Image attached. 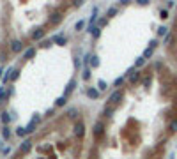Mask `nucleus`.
Segmentation results:
<instances>
[{"label": "nucleus", "instance_id": "obj_16", "mask_svg": "<svg viewBox=\"0 0 177 159\" xmlns=\"http://www.w3.org/2000/svg\"><path fill=\"white\" fill-rule=\"evenodd\" d=\"M115 14H117V9H115V7H112V9H108V13H106V16H108V18H112V16H115Z\"/></svg>", "mask_w": 177, "mask_h": 159}, {"label": "nucleus", "instance_id": "obj_17", "mask_svg": "<svg viewBox=\"0 0 177 159\" xmlns=\"http://www.w3.org/2000/svg\"><path fill=\"white\" fill-rule=\"evenodd\" d=\"M166 32H168V28H166V27H160V28H158V34H160V36H166Z\"/></svg>", "mask_w": 177, "mask_h": 159}, {"label": "nucleus", "instance_id": "obj_9", "mask_svg": "<svg viewBox=\"0 0 177 159\" xmlns=\"http://www.w3.org/2000/svg\"><path fill=\"white\" fill-rule=\"evenodd\" d=\"M43 36H44V32L41 30V28H37L34 34H32V37H34V39H43Z\"/></svg>", "mask_w": 177, "mask_h": 159}, {"label": "nucleus", "instance_id": "obj_10", "mask_svg": "<svg viewBox=\"0 0 177 159\" xmlns=\"http://www.w3.org/2000/svg\"><path fill=\"white\" fill-rule=\"evenodd\" d=\"M90 34L94 37H99V27H90Z\"/></svg>", "mask_w": 177, "mask_h": 159}, {"label": "nucleus", "instance_id": "obj_21", "mask_svg": "<svg viewBox=\"0 0 177 159\" xmlns=\"http://www.w3.org/2000/svg\"><path fill=\"white\" fill-rule=\"evenodd\" d=\"M90 64H92V67H98V66H99V60H98V57H92Z\"/></svg>", "mask_w": 177, "mask_h": 159}, {"label": "nucleus", "instance_id": "obj_24", "mask_svg": "<svg viewBox=\"0 0 177 159\" xmlns=\"http://www.w3.org/2000/svg\"><path fill=\"white\" fill-rule=\"evenodd\" d=\"M106 87H108V85L103 81V80H99V89H101V90H106Z\"/></svg>", "mask_w": 177, "mask_h": 159}, {"label": "nucleus", "instance_id": "obj_3", "mask_svg": "<svg viewBox=\"0 0 177 159\" xmlns=\"http://www.w3.org/2000/svg\"><path fill=\"white\" fill-rule=\"evenodd\" d=\"M51 41L57 42V44H60V46H64L66 42H67V39H66V37H62V36H53V37H51Z\"/></svg>", "mask_w": 177, "mask_h": 159}, {"label": "nucleus", "instance_id": "obj_12", "mask_svg": "<svg viewBox=\"0 0 177 159\" xmlns=\"http://www.w3.org/2000/svg\"><path fill=\"white\" fill-rule=\"evenodd\" d=\"M28 131H27V127H18V131H16V134L18 136H25Z\"/></svg>", "mask_w": 177, "mask_h": 159}, {"label": "nucleus", "instance_id": "obj_5", "mask_svg": "<svg viewBox=\"0 0 177 159\" xmlns=\"http://www.w3.org/2000/svg\"><path fill=\"white\" fill-rule=\"evenodd\" d=\"M30 147H32V142H30V140H25V142H23V145H22V148H20V150H22V154H27V152L30 150Z\"/></svg>", "mask_w": 177, "mask_h": 159}, {"label": "nucleus", "instance_id": "obj_19", "mask_svg": "<svg viewBox=\"0 0 177 159\" xmlns=\"http://www.w3.org/2000/svg\"><path fill=\"white\" fill-rule=\"evenodd\" d=\"M152 50H154V48H147V50L143 51V57H145V58H149V57L152 55Z\"/></svg>", "mask_w": 177, "mask_h": 159}, {"label": "nucleus", "instance_id": "obj_11", "mask_svg": "<svg viewBox=\"0 0 177 159\" xmlns=\"http://www.w3.org/2000/svg\"><path fill=\"white\" fill-rule=\"evenodd\" d=\"M87 94H89V97H98V95H99V92H98V90H94V89H89V90H87Z\"/></svg>", "mask_w": 177, "mask_h": 159}, {"label": "nucleus", "instance_id": "obj_31", "mask_svg": "<svg viewBox=\"0 0 177 159\" xmlns=\"http://www.w3.org/2000/svg\"><path fill=\"white\" fill-rule=\"evenodd\" d=\"M120 83H122V78H117V80H115V87H117V85H120Z\"/></svg>", "mask_w": 177, "mask_h": 159}, {"label": "nucleus", "instance_id": "obj_30", "mask_svg": "<svg viewBox=\"0 0 177 159\" xmlns=\"http://www.w3.org/2000/svg\"><path fill=\"white\" fill-rule=\"evenodd\" d=\"M137 2H138L140 5H147V4H149V0H137Z\"/></svg>", "mask_w": 177, "mask_h": 159}, {"label": "nucleus", "instance_id": "obj_7", "mask_svg": "<svg viewBox=\"0 0 177 159\" xmlns=\"http://www.w3.org/2000/svg\"><path fill=\"white\" fill-rule=\"evenodd\" d=\"M75 85H76V81H75V80H71V81H69V85H67V89H66V92H64V95H69V94L73 92V89H75Z\"/></svg>", "mask_w": 177, "mask_h": 159}, {"label": "nucleus", "instance_id": "obj_14", "mask_svg": "<svg viewBox=\"0 0 177 159\" xmlns=\"http://www.w3.org/2000/svg\"><path fill=\"white\" fill-rule=\"evenodd\" d=\"M9 120H11V117H9V113H7V111H4V113H2V122H4V124H7Z\"/></svg>", "mask_w": 177, "mask_h": 159}, {"label": "nucleus", "instance_id": "obj_8", "mask_svg": "<svg viewBox=\"0 0 177 159\" xmlns=\"http://www.w3.org/2000/svg\"><path fill=\"white\" fill-rule=\"evenodd\" d=\"M34 55H36V48H30V50H27V51H25L23 58H32Z\"/></svg>", "mask_w": 177, "mask_h": 159}, {"label": "nucleus", "instance_id": "obj_2", "mask_svg": "<svg viewBox=\"0 0 177 159\" xmlns=\"http://www.w3.org/2000/svg\"><path fill=\"white\" fill-rule=\"evenodd\" d=\"M75 133H76V136H83V133H85V125H83V122H78L76 125H75Z\"/></svg>", "mask_w": 177, "mask_h": 159}, {"label": "nucleus", "instance_id": "obj_26", "mask_svg": "<svg viewBox=\"0 0 177 159\" xmlns=\"http://www.w3.org/2000/svg\"><path fill=\"white\" fill-rule=\"evenodd\" d=\"M11 136V131H9V127H4V138H9Z\"/></svg>", "mask_w": 177, "mask_h": 159}, {"label": "nucleus", "instance_id": "obj_27", "mask_svg": "<svg viewBox=\"0 0 177 159\" xmlns=\"http://www.w3.org/2000/svg\"><path fill=\"white\" fill-rule=\"evenodd\" d=\"M170 131H177V120H174V122L170 124Z\"/></svg>", "mask_w": 177, "mask_h": 159}, {"label": "nucleus", "instance_id": "obj_29", "mask_svg": "<svg viewBox=\"0 0 177 159\" xmlns=\"http://www.w3.org/2000/svg\"><path fill=\"white\" fill-rule=\"evenodd\" d=\"M73 4H75V5H76V7H80V5H81V4H83V0H73Z\"/></svg>", "mask_w": 177, "mask_h": 159}, {"label": "nucleus", "instance_id": "obj_4", "mask_svg": "<svg viewBox=\"0 0 177 159\" xmlns=\"http://www.w3.org/2000/svg\"><path fill=\"white\" fill-rule=\"evenodd\" d=\"M22 48H23V44L20 41H13L11 42V50L14 51V53H18V51H22Z\"/></svg>", "mask_w": 177, "mask_h": 159}, {"label": "nucleus", "instance_id": "obj_1", "mask_svg": "<svg viewBox=\"0 0 177 159\" xmlns=\"http://www.w3.org/2000/svg\"><path fill=\"white\" fill-rule=\"evenodd\" d=\"M120 99H122V92H120V90H115V92H113V94L110 95V99H108V101L115 104V103H119Z\"/></svg>", "mask_w": 177, "mask_h": 159}, {"label": "nucleus", "instance_id": "obj_22", "mask_svg": "<svg viewBox=\"0 0 177 159\" xmlns=\"http://www.w3.org/2000/svg\"><path fill=\"white\" fill-rule=\"evenodd\" d=\"M143 64H145V57H142V58H138V60H137V67H142Z\"/></svg>", "mask_w": 177, "mask_h": 159}, {"label": "nucleus", "instance_id": "obj_28", "mask_svg": "<svg viewBox=\"0 0 177 159\" xmlns=\"http://www.w3.org/2000/svg\"><path fill=\"white\" fill-rule=\"evenodd\" d=\"M83 25H85L83 21H78V23H76V30H81V28H83Z\"/></svg>", "mask_w": 177, "mask_h": 159}, {"label": "nucleus", "instance_id": "obj_13", "mask_svg": "<svg viewBox=\"0 0 177 159\" xmlns=\"http://www.w3.org/2000/svg\"><path fill=\"white\" fill-rule=\"evenodd\" d=\"M50 21H51V23H59V21H60V14H59V13H55L53 16L50 18Z\"/></svg>", "mask_w": 177, "mask_h": 159}, {"label": "nucleus", "instance_id": "obj_18", "mask_svg": "<svg viewBox=\"0 0 177 159\" xmlns=\"http://www.w3.org/2000/svg\"><path fill=\"white\" fill-rule=\"evenodd\" d=\"M18 76H20V71H18V69H14V71H13V74H11L9 78H11V80L14 81V80H18Z\"/></svg>", "mask_w": 177, "mask_h": 159}, {"label": "nucleus", "instance_id": "obj_6", "mask_svg": "<svg viewBox=\"0 0 177 159\" xmlns=\"http://www.w3.org/2000/svg\"><path fill=\"white\" fill-rule=\"evenodd\" d=\"M103 129H105L103 122H98V124L94 125V134H96V136H101V134H103Z\"/></svg>", "mask_w": 177, "mask_h": 159}, {"label": "nucleus", "instance_id": "obj_23", "mask_svg": "<svg viewBox=\"0 0 177 159\" xmlns=\"http://www.w3.org/2000/svg\"><path fill=\"white\" fill-rule=\"evenodd\" d=\"M160 16H161L163 19H166V18H168V11H166V9H163L161 13H160Z\"/></svg>", "mask_w": 177, "mask_h": 159}, {"label": "nucleus", "instance_id": "obj_20", "mask_svg": "<svg viewBox=\"0 0 177 159\" xmlns=\"http://www.w3.org/2000/svg\"><path fill=\"white\" fill-rule=\"evenodd\" d=\"M66 97H67V95H62V97H59V99H57V106H62V104H64V103H66Z\"/></svg>", "mask_w": 177, "mask_h": 159}, {"label": "nucleus", "instance_id": "obj_15", "mask_svg": "<svg viewBox=\"0 0 177 159\" xmlns=\"http://www.w3.org/2000/svg\"><path fill=\"white\" fill-rule=\"evenodd\" d=\"M138 78H140V74H138L137 71H135V72L131 74V78H129V80H131V83H135V81H138Z\"/></svg>", "mask_w": 177, "mask_h": 159}, {"label": "nucleus", "instance_id": "obj_25", "mask_svg": "<svg viewBox=\"0 0 177 159\" xmlns=\"http://www.w3.org/2000/svg\"><path fill=\"white\" fill-rule=\"evenodd\" d=\"M89 78H90V71L85 69V71H83V80H89Z\"/></svg>", "mask_w": 177, "mask_h": 159}]
</instances>
